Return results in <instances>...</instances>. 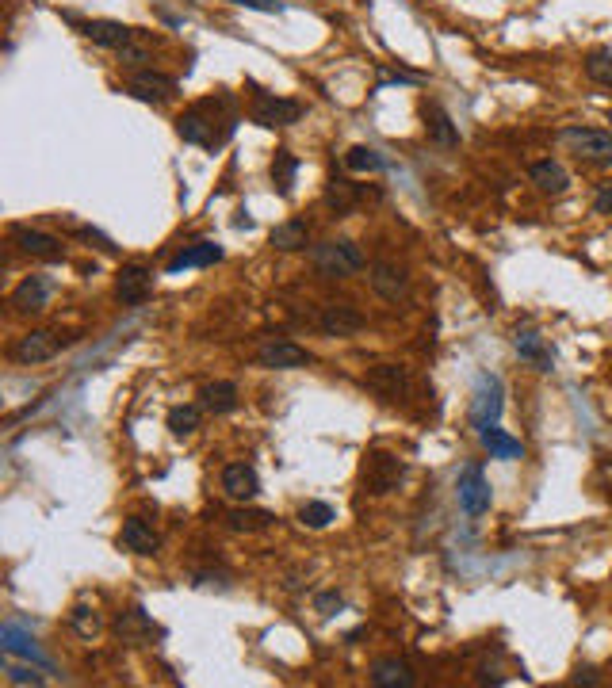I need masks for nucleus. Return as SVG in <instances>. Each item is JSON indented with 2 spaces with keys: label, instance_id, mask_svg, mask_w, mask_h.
<instances>
[{
  "label": "nucleus",
  "instance_id": "7",
  "mask_svg": "<svg viewBox=\"0 0 612 688\" xmlns=\"http://www.w3.org/2000/svg\"><path fill=\"white\" fill-rule=\"evenodd\" d=\"M253 119L261 127H272V130L291 127V123L303 119V104L299 100H287V96H272V92L253 85Z\"/></svg>",
  "mask_w": 612,
  "mask_h": 688
},
{
  "label": "nucleus",
  "instance_id": "14",
  "mask_svg": "<svg viewBox=\"0 0 612 688\" xmlns=\"http://www.w3.org/2000/svg\"><path fill=\"white\" fill-rule=\"evenodd\" d=\"M77 31H81L85 39H92L96 46L115 50V54L138 39V31H134V27H127V23H119V20H81V23H77Z\"/></svg>",
  "mask_w": 612,
  "mask_h": 688
},
{
  "label": "nucleus",
  "instance_id": "23",
  "mask_svg": "<svg viewBox=\"0 0 612 688\" xmlns=\"http://www.w3.org/2000/svg\"><path fill=\"white\" fill-rule=\"evenodd\" d=\"M513 348H517V356H521L525 364L536 367V371H551V348H547L544 337H540L536 329H517Z\"/></svg>",
  "mask_w": 612,
  "mask_h": 688
},
{
  "label": "nucleus",
  "instance_id": "5",
  "mask_svg": "<svg viewBox=\"0 0 612 688\" xmlns=\"http://www.w3.org/2000/svg\"><path fill=\"white\" fill-rule=\"evenodd\" d=\"M456 501H459V509L471 516V520H479V516L490 513L494 490H490V478H486V471H482V463H467V467L459 471Z\"/></svg>",
  "mask_w": 612,
  "mask_h": 688
},
{
  "label": "nucleus",
  "instance_id": "25",
  "mask_svg": "<svg viewBox=\"0 0 612 688\" xmlns=\"http://www.w3.org/2000/svg\"><path fill=\"white\" fill-rule=\"evenodd\" d=\"M528 176H532V184L540 188L544 195H563L570 188V176H567V169L559 165V161H536L532 169H528Z\"/></svg>",
  "mask_w": 612,
  "mask_h": 688
},
{
  "label": "nucleus",
  "instance_id": "36",
  "mask_svg": "<svg viewBox=\"0 0 612 688\" xmlns=\"http://www.w3.org/2000/svg\"><path fill=\"white\" fill-rule=\"evenodd\" d=\"M333 520H337V513H333V505H326V501H306L303 509H299V524L314 528V532L329 528Z\"/></svg>",
  "mask_w": 612,
  "mask_h": 688
},
{
  "label": "nucleus",
  "instance_id": "20",
  "mask_svg": "<svg viewBox=\"0 0 612 688\" xmlns=\"http://www.w3.org/2000/svg\"><path fill=\"white\" fill-rule=\"evenodd\" d=\"M219 260H222V245H215V241H196V245H188V249L176 253L173 264H169V276H180L188 268H207V264H219Z\"/></svg>",
  "mask_w": 612,
  "mask_h": 688
},
{
  "label": "nucleus",
  "instance_id": "41",
  "mask_svg": "<svg viewBox=\"0 0 612 688\" xmlns=\"http://www.w3.org/2000/svg\"><path fill=\"white\" fill-rule=\"evenodd\" d=\"M601 486H605V494L612 501V459H601Z\"/></svg>",
  "mask_w": 612,
  "mask_h": 688
},
{
  "label": "nucleus",
  "instance_id": "33",
  "mask_svg": "<svg viewBox=\"0 0 612 688\" xmlns=\"http://www.w3.org/2000/svg\"><path fill=\"white\" fill-rule=\"evenodd\" d=\"M345 169L352 172H383L387 169V157L375 150V146H352L345 153Z\"/></svg>",
  "mask_w": 612,
  "mask_h": 688
},
{
  "label": "nucleus",
  "instance_id": "13",
  "mask_svg": "<svg viewBox=\"0 0 612 688\" xmlns=\"http://www.w3.org/2000/svg\"><path fill=\"white\" fill-rule=\"evenodd\" d=\"M368 280H372L375 295L387 302H402L410 295V272L402 264H394V260H375Z\"/></svg>",
  "mask_w": 612,
  "mask_h": 688
},
{
  "label": "nucleus",
  "instance_id": "38",
  "mask_svg": "<svg viewBox=\"0 0 612 688\" xmlns=\"http://www.w3.org/2000/svg\"><path fill=\"white\" fill-rule=\"evenodd\" d=\"M8 685H43V677L27 666H8Z\"/></svg>",
  "mask_w": 612,
  "mask_h": 688
},
{
  "label": "nucleus",
  "instance_id": "18",
  "mask_svg": "<svg viewBox=\"0 0 612 688\" xmlns=\"http://www.w3.org/2000/svg\"><path fill=\"white\" fill-rule=\"evenodd\" d=\"M119 547H123V551H131V555H142V559H150V555H157V551H161V536L153 532L150 520H142V516H131V520H123V532H119Z\"/></svg>",
  "mask_w": 612,
  "mask_h": 688
},
{
  "label": "nucleus",
  "instance_id": "3",
  "mask_svg": "<svg viewBox=\"0 0 612 688\" xmlns=\"http://www.w3.org/2000/svg\"><path fill=\"white\" fill-rule=\"evenodd\" d=\"M360 482L372 497H387L406 482V463L391 452H368L360 467Z\"/></svg>",
  "mask_w": 612,
  "mask_h": 688
},
{
  "label": "nucleus",
  "instance_id": "34",
  "mask_svg": "<svg viewBox=\"0 0 612 688\" xmlns=\"http://www.w3.org/2000/svg\"><path fill=\"white\" fill-rule=\"evenodd\" d=\"M69 627H73V635H81V639H96V635L104 631V620H100V612H96V608L77 604V608L69 612Z\"/></svg>",
  "mask_w": 612,
  "mask_h": 688
},
{
  "label": "nucleus",
  "instance_id": "29",
  "mask_svg": "<svg viewBox=\"0 0 612 688\" xmlns=\"http://www.w3.org/2000/svg\"><path fill=\"white\" fill-rule=\"evenodd\" d=\"M482 448L494 455V459H505V463H513V459H521L525 455V444L521 440H513L509 432H502L498 425H490V429L479 432Z\"/></svg>",
  "mask_w": 612,
  "mask_h": 688
},
{
  "label": "nucleus",
  "instance_id": "19",
  "mask_svg": "<svg viewBox=\"0 0 612 688\" xmlns=\"http://www.w3.org/2000/svg\"><path fill=\"white\" fill-rule=\"evenodd\" d=\"M46 306H50V280L46 276H27L12 291V310L16 314H43Z\"/></svg>",
  "mask_w": 612,
  "mask_h": 688
},
{
  "label": "nucleus",
  "instance_id": "32",
  "mask_svg": "<svg viewBox=\"0 0 612 688\" xmlns=\"http://www.w3.org/2000/svg\"><path fill=\"white\" fill-rule=\"evenodd\" d=\"M295 172H299V157L291 150H276V157H272V184H276V192L291 195Z\"/></svg>",
  "mask_w": 612,
  "mask_h": 688
},
{
  "label": "nucleus",
  "instance_id": "35",
  "mask_svg": "<svg viewBox=\"0 0 612 688\" xmlns=\"http://www.w3.org/2000/svg\"><path fill=\"white\" fill-rule=\"evenodd\" d=\"M586 77L593 85L612 88V50H590L586 54Z\"/></svg>",
  "mask_w": 612,
  "mask_h": 688
},
{
  "label": "nucleus",
  "instance_id": "26",
  "mask_svg": "<svg viewBox=\"0 0 612 688\" xmlns=\"http://www.w3.org/2000/svg\"><path fill=\"white\" fill-rule=\"evenodd\" d=\"M364 199V192L356 188V184H349V180H341V176H333L326 184V207L333 211L337 218H345L356 211V203Z\"/></svg>",
  "mask_w": 612,
  "mask_h": 688
},
{
  "label": "nucleus",
  "instance_id": "39",
  "mask_svg": "<svg viewBox=\"0 0 612 688\" xmlns=\"http://www.w3.org/2000/svg\"><path fill=\"white\" fill-rule=\"evenodd\" d=\"M341 604H345V597H341V593H333V589H329V593H318V597H314V608H318L322 616H333V612H337Z\"/></svg>",
  "mask_w": 612,
  "mask_h": 688
},
{
  "label": "nucleus",
  "instance_id": "22",
  "mask_svg": "<svg viewBox=\"0 0 612 688\" xmlns=\"http://www.w3.org/2000/svg\"><path fill=\"white\" fill-rule=\"evenodd\" d=\"M425 130H429V138L437 142L440 150H456L459 146L456 123H452V115L440 108V104H425Z\"/></svg>",
  "mask_w": 612,
  "mask_h": 688
},
{
  "label": "nucleus",
  "instance_id": "40",
  "mask_svg": "<svg viewBox=\"0 0 612 688\" xmlns=\"http://www.w3.org/2000/svg\"><path fill=\"white\" fill-rule=\"evenodd\" d=\"M593 211H597V215H609L612 218V184H605V188L597 192V199H593Z\"/></svg>",
  "mask_w": 612,
  "mask_h": 688
},
{
  "label": "nucleus",
  "instance_id": "11",
  "mask_svg": "<svg viewBox=\"0 0 612 688\" xmlns=\"http://www.w3.org/2000/svg\"><path fill=\"white\" fill-rule=\"evenodd\" d=\"M310 360H314V356L295 341H268V344H261V352H257V364H261L264 371H299V367H310Z\"/></svg>",
  "mask_w": 612,
  "mask_h": 688
},
{
  "label": "nucleus",
  "instance_id": "30",
  "mask_svg": "<svg viewBox=\"0 0 612 688\" xmlns=\"http://www.w3.org/2000/svg\"><path fill=\"white\" fill-rule=\"evenodd\" d=\"M272 524V513H264V509H234V513H226V528L230 532H238V536H253V532H264Z\"/></svg>",
  "mask_w": 612,
  "mask_h": 688
},
{
  "label": "nucleus",
  "instance_id": "27",
  "mask_svg": "<svg viewBox=\"0 0 612 688\" xmlns=\"http://www.w3.org/2000/svg\"><path fill=\"white\" fill-rule=\"evenodd\" d=\"M115 635H119L123 643H146V639L157 635V627L150 624V616H146L142 608H127V612L115 620Z\"/></svg>",
  "mask_w": 612,
  "mask_h": 688
},
{
  "label": "nucleus",
  "instance_id": "15",
  "mask_svg": "<svg viewBox=\"0 0 612 688\" xmlns=\"http://www.w3.org/2000/svg\"><path fill=\"white\" fill-rule=\"evenodd\" d=\"M153 295V276L142 264H123L115 276V299L123 306H142Z\"/></svg>",
  "mask_w": 612,
  "mask_h": 688
},
{
  "label": "nucleus",
  "instance_id": "37",
  "mask_svg": "<svg viewBox=\"0 0 612 688\" xmlns=\"http://www.w3.org/2000/svg\"><path fill=\"white\" fill-rule=\"evenodd\" d=\"M119 62L131 65V69H142V62H150V50H146V46H138V43L123 46V50H119Z\"/></svg>",
  "mask_w": 612,
  "mask_h": 688
},
{
  "label": "nucleus",
  "instance_id": "17",
  "mask_svg": "<svg viewBox=\"0 0 612 688\" xmlns=\"http://www.w3.org/2000/svg\"><path fill=\"white\" fill-rule=\"evenodd\" d=\"M219 482H222V494L230 497V501H238V505H245V501H253V497L261 494V478H257V471L249 463H226Z\"/></svg>",
  "mask_w": 612,
  "mask_h": 688
},
{
  "label": "nucleus",
  "instance_id": "9",
  "mask_svg": "<svg viewBox=\"0 0 612 688\" xmlns=\"http://www.w3.org/2000/svg\"><path fill=\"white\" fill-rule=\"evenodd\" d=\"M8 241L16 245V253L31 260H62L66 249L54 234H43V230H31V226H12L8 230Z\"/></svg>",
  "mask_w": 612,
  "mask_h": 688
},
{
  "label": "nucleus",
  "instance_id": "6",
  "mask_svg": "<svg viewBox=\"0 0 612 688\" xmlns=\"http://www.w3.org/2000/svg\"><path fill=\"white\" fill-rule=\"evenodd\" d=\"M62 337L54 333V329H31V333H23L20 341L8 348V360L20 367H35V364H46V360H54L58 352H62Z\"/></svg>",
  "mask_w": 612,
  "mask_h": 688
},
{
  "label": "nucleus",
  "instance_id": "42",
  "mask_svg": "<svg viewBox=\"0 0 612 688\" xmlns=\"http://www.w3.org/2000/svg\"><path fill=\"white\" fill-rule=\"evenodd\" d=\"M609 123H612V111H609Z\"/></svg>",
  "mask_w": 612,
  "mask_h": 688
},
{
  "label": "nucleus",
  "instance_id": "28",
  "mask_svg": "<svg viewBox=\"0 0 612 688\" xmlns=\"http://www.w3.org/2000/svg\"><path fill=\"white\" fill-rule=\"evenodd\" d=\"M272 249H280V253H299V249H306V241H310V226H306L303 218H287V222H280L276 230H272Z\"/></svg>",
  "mask_w": 612,
  "mask_h": 688
},
{
  "label": "nucleus",
  "instance_id": "12",
  "mask_svg": "<svg viewBox=\"0 0 612 688\" xmlns=\"http://www.w3.org/2000/svg\"><path fill=\"white\" fill-rule=\"evenodd\" d=\"M176 81L165 73H153V69H134V77L127 81V92L142 104H169L176 96Z\"/></svg>",
  "mask_w": 612,
  "mask_h": 688
},
{
  "label": "nucleus",
  "instance_id": "21",
  "mask_svg": "<svg viewBox=\"0 0 612 688\" xmlns=\"http://www.w3.org/2000/svg\"><path fill=\"white\" fill-rule=\"evenodd\" d=\"M372 685L375 688H414V669L406 666L402 658H375Z\"/></svg>",
  "mask_w": 612,
  "mask_h": 688
},
{
  "label": "nucleus",
  "instance_id": "31",
  "mask_svg": "<svg viewBox=\"0 0 612 688\" xmlns=\"http://www.w3.org/2000/svg\"><path fill=\"white\" fill-rule=\"evenodd\" d=\"M199 421H203V406H173L165 425H169V432H173L176 440H188L199 429Z\"/></svg>",
  "mask_w": 612,
  "mask_h": 688
},
{
  "label": "nucleus",
  "instance_id": "4",
  "mask_svg": "<svg viewBox=\"0 0 612 688\" xmlns=\"http://www.w3.org/2000/svg\"><path fill=\"white\" fill-rule=\"evenodd\" d=\"M559 142H563L578 161H586V165H597V169H609L612 165V134H605V130L567 127L559 134Z\"/></svg>",
  "mask_w": 612,
  "mask_h": 688
},
{
  "label": "nucleus",
  "instance_id": "24",
  "mask_svg": "<svg viewBox=\"0 0 612 688\" xmlns=\"http://www.w3.org/2000/svg\"><path fill=\"white\" fill-rule=\"evenodd\" d=\"M238 387L234 383H226V379H219V383H207V387L199 390V406L207 409V413H215V417H222V413H234L238 409Z\"/></svg>",
  "mask_w": 612,
  "mask_h": 688
},
{
  "label": "nucleus",
  "instance_id": "10",
  "mask_svg": "<svg viewBox=\"0 0 612 688\" xmlns=\"http://www.w3.org/2000/svg\"><path fill=\"white\" fill-rule=\"evenodd\" d=\"M502 383L494 379V375H482L479 379V390H475V398H471V425L475 429H490V425H498V417H502Z\"/></svg>",
  "mask_w": 612,
  "mask_h": 688
},
{
  "label": "nucleus",
  "instance_id": "8",
  "mask_svg": "<svg viewBox=\"0 0 612 688\" xmlns=\"http://www.w3.org/2000/svg\"><path fill=\"white\" fill-rule=\"evenodd\" d=\"M364 383H368V390H375L383 402H406V398H410V390H414L410 367H402V364H375V367H368Z\"/></svg>",
  "mask_w": 612,
  "mask_h": 688
},
{
  "label": "nucleus",
  "instance_id": "16",
  "mask_svg": "<svg viewBox=\"0 0 612 688\" xmlns=\"http://www.w3.org/2000/svg\"><path fill=\"white\" fill-rule=\"evenodd\" d=\"M318 329L326 337H356L364 329V314L352 302H329V306H322V314H318Z\"/></svg>",
  "mask_w": 612,
  "mask_h": 688
},
{
  "label": "nucleus",
  "instance_id": "1",
  "mask_svg": "<svg viewBox=\"0 0 612 688\" xmlns=\"http://www.w3.org/2000/svg\"><path fill=\"white\" fill-rule=\"evenodd\" d=\"M230 130H234V96L230 92H219L176 119V134L192 146H207V150H219L230 138Z\"/></svg>",
  "mask_w": 612,
  "mask_h": 688
},
{
  "label": "nucleus",
  "instance_id": "2",
  "mask_svg": "<svg viewBox=\"0 0 612 688\" xmlns=\"http://www.w3.org/2000/svg\"><path fill=\"white\" fill-rule=\"evenodd\" d=\"M310 264L322 280H349V276H360L368 268V257L360 253V245L341 237V241H322L310 249Z\"/></svg>",
  "mask_w": 612,
  "mask_h": 688
}]
</instances>
